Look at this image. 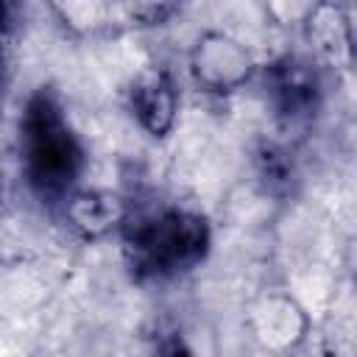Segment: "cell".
<instances>
[{"label": "cell", "instance_id": "obj_4", "mask_svg": "<svg viewBox=\"0 0 357 357\" xmlns=\"http://www.w3.org/2000/svg\"><path fill=\"white\" fill-rule=\"evenodd\" d=\"M268 89L282 117L304 120L321 103V73L310 59L284 56L271 64Z\"/></svg>", "mask_w": 357, "mask_h": 357}, {"label": "cell", "instance_id": "obj_12", "mask_svg": "<svg viewBox=\"0 0 357 357\" xmlns=\"http://www.w3.org/2000/svg\"><path fill=\"white\" fill-rule=\"evenodd\" d=\"M343 3H349V0H343Z\"/></svg>", "mask_w": 357, "mask_h": 357}, {"label": "cell", "instance_id": "obj_9", "mask_svg": "<svg viewBox=\"0 0 357 357\" xmlns=\"http://www.w3.org/2000/svg\"><path fill=\"white\" fill-rule=\"evenodd\" d=\"M17 6H20V0H0V33L14 22Z\"/></svg>", "mask_w": 357, "mask_h": 357}, {"label": "cell", "instance_id": "obj_1", "mask_svg": "<svg viewBox=\"0 0 357 357\" xmlns=\"http://www.w3.org/2000/svg\"><path fill=\"white\" fill-rule=\"evenodd\" d=\"M209 226L187 209H159L123 220L128 265L145 279H170L192 271L209 251Z\"/></svg>", "mask_w": 357, "mask_h": 357}, {"label": "cell", "instance_id": "obj_10", "mask_svg": "<svg viewBox=\"0 0 357 357\" xmlns=\"http://www.w3.org/2000/svg\"><path fill=\"white\" fill-rule=\"evenodd\" d=\"M3 81H6V53H3V45H0V89H3Z\"/></svg>", "mask_w": 357, "mask_h": 357}, {"label": "cell", "instance_id": "obj_8", "mask_svg": "<svg viewBox=\"0 0 357 357\" xmlns=\"http://www.w3.org/2000/svg\"><path fill=\"white\" fill-rule=\"evenodd\" d=\"M178 3L181 0H126L128 11L137 20H142V22H159V20H165L170 11H176Z\"/></svg>", "mask_w": 357, "mask_h": 357}, {"label": "cell", "instance_id": "obj_11", "mask_svg": "<svg viewBox=\"0 0 357 357\" xmlns=\"http://www.w3.org/2000/svg\"><path fill=\"white\" fill-rule=\"evenodd\" d=\"M0 201H3V181H0Z\"/></svg>", "mask_w": 357, "mask_h": 357}, {"label": "cell", "instance_id": "obj_7", "mask_svg": "<svg viewBox=\"0 0 357 357\" xmlns=\"http://www.w3.org/2000/svg\"><path fill=\"white\" fill-rule=\"evenodd\" d=\"M257 167H259V178L268 192H287L296 178V165L290 153L279 145H265L257 153Z\"/></svg>", "mask_w": 357, "mask_h": 357}, {"label": "cell", "instance_id": "obj_3", "mask_svg": "<svg viewBox=\"0 0 357 357\" xmlns=\"http://www.w3.org/2000/svg\"><path fill=\"white\" fill-rule=\"evenodd\" d=\"M190 67L206 92H231L248 81L254 61L245 45L237 39L226 33H206L192 47Z\"/></svg>", "mask_w": 357, "mask_h": 357}, {"label": "cell", "instance_id": "obj_6", "mask_svg": "<svg viewBox=\"0 0 357 357\" xmlns=\"http://www.w3.org/2000/svg\"><path fill=\"white\" fill-rule=\"evenodd\" d=\"M64 215L67 223L73 229H78L86 237H100L117 226H123L128 209L120 198H114L112 192H75L67 198L64 204Z\"/></svg>", "mask_w": 357, "mask_h": 357}, {"label": "cell", "instance_id": "obj_5", "mask_svg": "<svg viewBox=\"0 0 357 357\" xmlns=\"http://www.w3.org/2000/svg\"><path fill=\"white\" fill-rule=\"evenodd\" d=\"M131 109L137 123L148 134L165 137L173 128L178 112V89L173 78L165 70H151L139 75L131 86Z\"/></svg>", "mask_w": 357, "mask_h": 357}, {"label": "cell", "instance_id": "obj_2", "mask_svg": "<svg viewBox=\"0 0 357 357\" xmlns=\"http://www.w3.org/2000/svg\"><path fill=\"white\" fill-rule=\"evenodd\" d=\"M20 151L31 187L47 198H64L84 167V151L53 95L36 92L20 120Z\"/></svg>", "mask_w": 357, "mask_h": 357}]
</instances>
